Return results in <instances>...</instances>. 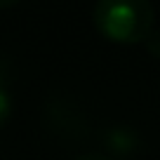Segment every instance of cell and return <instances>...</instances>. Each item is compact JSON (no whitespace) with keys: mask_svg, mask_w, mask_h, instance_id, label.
<instances>
[{"mask_svg":"<svg viewBox=\"0 0 160 160\" xmlns=\"http://www.w3.org/2000/svg\"><path fill=\"white\" fill-rule=\"evenodd\" d=\"M92 19L104 38L122 45H134L151 35L155 10L151 0H97Z\"/></svg>","mask_w":160,"mask_h":160,"instance_id":"cell-1","label":"cell"},{"mask_svg":"<svg viewBox=\"0 0 160 160\" xmlns=\"http://www.w3.org/2000/svg\"><path fill=\"white\" fill-rule=\"evenodd\" d=\"M19 0H0V10H5V7H12V5H17Z\"/></svg>","mask_w":160,"mask_h":160,"instance_id":"cell-7","label":"cell"},{"mask_svg":"<svg viewBox=\"0 0 160 160\" xmlns=\"http://www.w3.org/2000/svg\"><path fill=\"white\" fill-rule=\"evenodd\" d=\"M10 113H12L10 92H7V87H0V125H2V122L10 118Z\"/></svg>","mask_w":160,"mask_h":160,"instance_id":"cell-3","label":"cell"},{"mask_svg":"<svg viewBox=\"0 0 160 160\" xmlns=\"http://www.w3.org/2000/svg\"><path fill=\"white\" fill-rule=\"evenodd\" d=\"M7 75H10V68L5 61H0V87H7Z\"/></svg>","mask_w":160,"mask_h":160,"instance_id":"cell-6","label":"cell"},{"mask_svg":"<svg viewBox=\"0 0 160 160\" xmlns=\"http://www.w3.org/2000/svg\"><path fill=\"white\" fill-rule=\"evenodd\" d=\"M144 42H146L148 54L155 57V59H160V31H151V35L144 40Z\"/></svg>","mask_w":160,"mask_h":160,"instance_id":"cell-4","label":"cell"},{"mask_svg":"<svg viewBox=\"0 0 160 160\" xmlns=\"http://www.w3.org/2000/svg\"><path fill=\"white\" fill-rule=\"evenodd\" d=\"M106 148L115 155H130L137 148V134L130 127H113L106 132Z\"/></svg>","mask_w":160,"mask_h":160,"instance_id":"cell-2","label":"cell"},{"mask_svg":"<svg viewBox=\"0 0 160 160\" xmlns=\"http://www.w3.org/2000/svg\"><path fill=\"white\" fill-rule=\"evenodd\" d=\"M75 160H115V158L104 155V153H85V155H78Z\"/></svg>","mask_w":160,"mask_h":160,"instance_id":"cell-5","label":"cell"}]
</instances>
